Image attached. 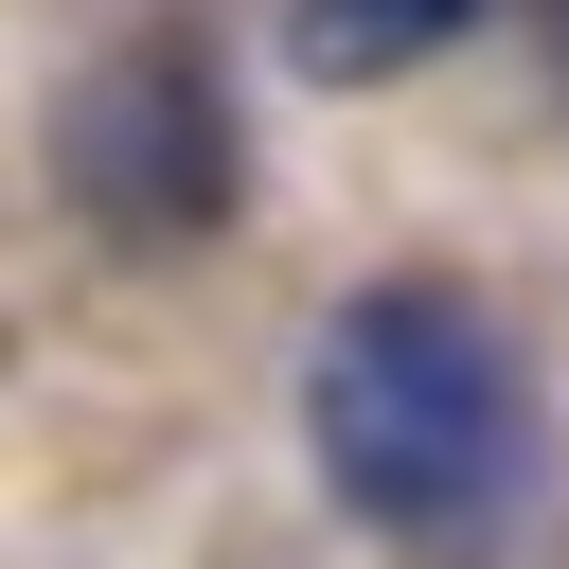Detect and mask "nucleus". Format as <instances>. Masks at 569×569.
Wrapping results in <instances>:
<instances>
[{"instance_id": "nucleus-3", "label": "nucleus", "mask_w": 569, "mask_h": 569, "mask_svg": "<svg viewBox=\"0 0 569 569\" xmlns=\"http://www.w3.org/2000/svg\"><path fill=\"white\" fill-rule=\"evenodd\" d=\"M462 18H480V0H302V18H284V53H302L320 89H391V71H427Z\"/></svg>"}, {"instance_id": "nucleus-1", "label": "nucleus", "mask_w": 569, "mask_h": 569, "mask_svg": "<svg viewBox=\"0 0 569 569\" xmlns=\"http://www.w3.org/2000/svg\"><path fill=\"white\" fill-rule=\"evenodd\" d=\"M302 462H320V498L356 533L480 551V533L533 516L551 409H533V356L498 338L480 284H356L302 338Z\"/></svg>"}, {"instance_id": "nucleus-2", "label": "nucleus", "mask_w": 569, "mask_h": 569, "mask_svg": "<svg viewBox=\"0 0 569 569\" xmlns=\"http://www.w3.org/2000/svg\"><path fill=\"white\" fill-rule=\"evenodd\" d=\"M53 178H71V213H89L107 249H196V231H231V178H249L231 71H213L178 18L124 36V53H89L71 107H53Z\"/></svg>"}, {"instance_id": "nucleus-4", "label": "nucleus", "mask_w": 569, "mask_h": 569, "mask_svg": "<svg viewBox=\"0 0 569 569\" xmlns=\"http://www.w3.org/2000/svg\"><path fill=\"white\" fill-rule=\"evenodd\" d=\"M533 18H551V53H569V0H533Z\"/></svg>"}]
</instances>
